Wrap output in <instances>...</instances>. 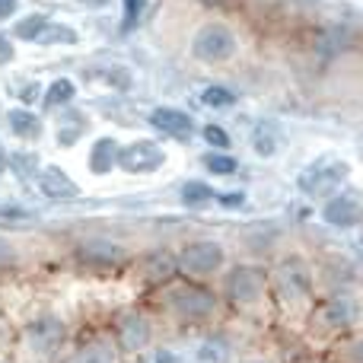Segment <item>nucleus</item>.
Returning <instances> with one entry per match:
<instances>
[{"mask_svg":"<svg viewBox=\"0 0 363 363\" xmlns=\"http://www.w3.org/2000/svg\"><path fill=\"white\" fill-rule=\"evenodd\" d=\"M140 13H144V0H125V19H121V29H134L140 19Z\"/></svg>","mask_w":363,"mask_h":363,"instance_id":"obj_27","label":"nucleus"},{"mask_svg":"<svg viewBox=\"0 0 363 363\" xmlns=\"http://www.w3.org/2000/svg\"><path fill=\"white\" fill-rule=\"evenodd\" d=\"M4 163H6V153H4V147H0V169H4Z\"/></svg>","mask_w":363,"mask_h":363,"instance_id":"obj_36","label":"nucleus"},{"mask_svg":"<svg viewBox=\"0 0 363 363\" xmlns=\"http://www.w3.org/2000/svg\"><path fill=\"white\" fill-rule=\"evenodd\" d=\"M204 166L213 172V176H233L239 169V163L226 153H204Z\"/></svg>","mask_w":363,"mask_h":363,"instance_id":"obj_21","label":"nucleus"},{"mask_svg":"<svg viewBox=\"0 0 363 363\" xmlns=\"http://www.w3.org/2000/svg\"><path fill=\"white\" fill-rule=\"evenodd\" d=\"M38 93H42L38 86H26V89H23V102H35V99H38Z\"/></svg>","mask_w":363,"mask_h":363,"instance_id":"obj_34","label":"nucleus"},{"mask_svg":"<svg viewBox=\"0 0 363 363\" xmlns=\"http://www.w3.org/2000/svg\"><path fill=\"white\" fill-rule=\"evenodd\" d=\"M115 163H118V140H112V138L96 140L93 153H89V169H93L96 176H106Z\"/></svg>","mask_w":363,"mask_h":363,"instance_id":"obj_11","label":"nucleus"},{"mask_svg":"<svg viewBox=\"0 0 363 363\" xmlns=\"http://www.w3.org/2000/svg\"><path fill=\"white\" fill-rule=\"evenodd\" d=\"M16 4H19V0H0V19L13 16V10H16Z\"/></svg>","mask_w":363,"mask_h":363,"instance_id":"obj_32","label":"nucleus"},{"mask_svg":"<svg viewBox=\"0 0 363 363\" xmlns=\"http://www.w3.org/2000/svg\"><path fill=\"white\" fill-rule=\"evenodd\" d=\"M322 217L332 226H357L360 223V201L351 198V194H341V198H332L322 211Z\"/></svg>","mask_w":363,"mask_h":363,"instance_id":"obj_8","label":"nucleus"},{"mask_svg":"<svg viewBox=\"0 0 363 363\" xmlns=\"http://www.w3.org/2000/svg\"><path fill=\"white\" fill-rule=\"evenodd\" d=\"M191 51L201 61H226V57L236 51V35H233V29H226L223 23H207V26H201L198 35H194Z\"/></svg>","mask_w":363,"mask_h":363,"instance_id":"obj_1","label":"nucleus"},{"mask_svg":"<svg viewBox=\"0 0 363 363\" xmlns=\"http://www.w3.org/2000/svg\"><path fill=\"white\" fill-rule=\"evenodd\" d=\"M213 198H217V191H213L211 185H204V182H188V185L182 188V201H185L188 207H207Z\"/></svg>","mask_w":363,"mask_h":363,"instance_id":"obj_16","label":"nucleus"},{"mask_svg":"<svg viewBox=\"0 0 363 363\" xmlns=\"http://www.w3.org/2000/svg\"><path fill=\"white\" fill-rule=\"evenodd\" d=\"M42 45H74L77 42V32L70 29V26H57V23H48L42 32V38H38Z\"/></svg>","mask_w":363,"mask_h":363,"instance_id":"obj_19","label":"nucleus"},{"mask_svg":"<svg viewBox=\"0 0 363 363\" xmlns=\"http://www.w3.org/2000/svg\"><path fill=\"white\" fill-rule=\"evenodd\" d=\"M204 140L207 144H213L217 150H226V147H230V134H226L220 125H207L204 128Z\"/></svg>","mask_w":363,"mask_h":363,"instance_id":"obj_28","label":"nucleus"},{"mask_svg":"<svg viewBox=\"0 0 363 363\" xmlns=\"http://www.w3.org/2000/svg\"><path fill=\"white\" fill-rule=\"evenodd\" d=\"M252 144H255V153H258V157H274V153H277L274 134H271V128H264V125L255 128V138H252Z\"/></svg>","mask_w":363,"mask_h":363,"instance_id":"obj_24","label":"nucleus"},{"mask_svg":"<svg viewBox=\"0 0 363 363\" xmlns=\"http://www.w3.org/2000/svg\"><path fill=\"white\" fill-rule=\"evenodd\" d=\"M80 258L89 262V264H115V262L125 258V252H121L115 242H102V239H96V242H83Z\"/></svg>","mask_w":363,"mask_h":363,"instance_id":"obj_13","label":"nucleus"},{"mask_svg":"<svg viewBox=\"0 0 363 363\" xmlns=\"http://www.w3.org/2000/svg\"><path fill=\"white\" fill-rule=\"evenodd\" d=\"M169 271H172V258H153V264H150V277H166V274H169Z\"/></svg>","mask_w":363,"mask_h":363,"instance_id":"obj_29","label":"nucleus"},{"mask_svg":"<svg viewBox=\"0 0 363 363\" xmlns=\"http://www.w3.org/2000/svg\"><path fill=\"white\" fill-rule=\"evenodd\" d=\"M74 99V83L70 80H55L48 86V96H45V106L48 108H57V106H67Z\"/></svg>","mask_w":363,"mask_h":363,"instance_id":"obj_20","label":"nucleus"},{"mask_svg":"<svg viewBox=\"0 0 363 363\" xmlns=\"http://www.w3.org/2000/svg\"><path fill=\"white\" fill-rule=\"evenodd\" d=\"M204 4H223V0H204Z\"/></svg>","mask_w":363,"mask_h":363,"instance_id":"obj_37","label":"nucleus"},{"mask_svg":"<svg viewBox=\"0 0 363 363\" xmlns=\"http://www.w3.org/2000/svg\"><path fill=\"white\" fill-rule=\"evenodd\" d=\"M45 26H48V16H42V13H35V16H26L16 23V29H13V35L19 38V42H38L45 32Z\"/></svg>","mask_w":363,"mask_h":363,"instance_id":"obj_15","label":"nucleus"},{"mask_svg":"<svg viewBox=\"0 0 363 363\" xmlns=\"http://www.w3.org/2000/svg\"><path fill=\"white\" fill-rule=\"evenodd\" d=\"M29 335H32V341H35L42 351H48V347L61 338V325H57V322H51V319H45V322H38V325H32Z\"/></svg>","mask_w":363,"mask_h":363,"instance_id":"obj_17","label":"nucleus"},{"mask_svg":"<svg viewBox=\"0 0 363 363\" xmlns=\"http://www.w3.org/2000/svg\"><path fill=\"white\" fill-rule=\"evenodd\" d=\"M10 166H16V172L26 179V176H35L38 160H35V153H16V157H10Z\"/></svg>","mask_w":363,"mask_h":363,"instance_id":"obj_26","label":"nucleus"},{"mask_svg":"<svg viewBox=\"0 0 363 363\" xmlns=\"http://www.w3.org/2000/svg\"><path fill=\"white\" fill-rule=\"evenodd\" d=\"M150 125L157 128V131H163L166 138L185 140L188 134H191L194 121L188 118L185 112H179V108H153V112H150Z\"/></svg>","mask_w":363,"mask_h":363,"instance_id":"obj_7","label":"nucleus"},{"mask_svg":"<svg viewBox=\"0 0 363 363\" xmlns=\"http://www.w3.org/2000/svg\"><path fill=\"white\" fill-rule=\"evenodd\" d=\"M10 128H13L16 138L32 140V138H38V131H42V121H38L32 112H26V108H13L10 112Z\"/></svg>","mask_w":363,"mask_h":363,"instance_id":"obj_14","label":"nucleus"},{"mask_svg":"<svg viewBox=\"0 0 363 363\" xmlns=\"http://www.w3.org/2000/svg\"><path fill=\"white\" fill-rule=\"evenodd\" d=\"M217 201H220L223 207H242V204H245V194H242V191H223Z\"/></svg>","mask_w":363,"mask_h":363,"instance_id":"obj_30","label":"nucleus"},{"mask_svg":"<svg viewBox=\"0 0 363 363\" xmlns=\"http://www.w3.org/2000/svg\"><path fill=\"white\" fill-rule=\"evenodd\" d=\"M345 179H347L345 160H319V163H313L309 169L300 172L296 185H300V191H306L315 198V194H332Z\"/></svg>","mask_w":363,"mask_h":363,"instance_id":"obj_2","label":"nucleus"},{"mask_svg":"<svg viewBox=\"0 0 363 363\" xmlns=\"http://www.w3.org/2000/svg\"><path fill=\"white\" fill-rule=\"evenodd\" d=\"M325 315L332 325H347L351 322V315H354V309H351V303H345V300H335V303H328L325 306Z\"/></svg>","mask_w":363,"mask_h":363,"instance_id":"obj_25","label":"nucleus"},{"mask_svg":"<svg viewBox=\"0 0 363 363\" xmlns=\"http://www.w3.org/2000/svg\"><path fill=\"white\" fill-rule=\"evenodd\" d=\"M10 57H13V45H10V38L0 35V61H10Z\"/></svg>","mask_w":363,"mask_h":363,"instance_id":"obj_31","label":"nucleus"},{"mask_svg":"<svg viewBox=\"0 0 363 363\" xmlns=\"http://www.w3.org/2000/svg\"><path fill=\"white\" fill-rule=\"evenodd\" d=\"M281 287H284V294H287L290 300L303 296V294L309 290V274H306V268H303L300 262H284V268H281Z\"/></svg>","mask_w":363,"mask_h":363,"instance_id":"obj_12","label":"nucleus"},{"mask_svg":"<svg viewBox=\"0 0 363 363\" xmlns=\"http://www.w3.org/2000/svg\"><path fill=\"white\" fill-rule=\"evenodd\" d=\"M118 338H121V345H125L128 351H138V347H144L147 341H150V325H147L144 315L131 313V315H125V319H121Z\"/></svg>","mask_w":363,"mask_h":363,"instance_id":"obj_10","label":"nucleus"},{"mask_svg":"<svg viewBox=\"0 0 363 363\" xmlns=\"http://www.w3.org/2000/svg\"><path fill=\"white\" fill-rule=\"evenodd\" d=\"M264 277L258 274L255 268H236L230 277H226V294L233 296L236 303H252L262 296Z\"/></svg>","mask_w":363,"mask_h":363,"instance_id":"obj_6","label":"nucleus"},{"mask_svg":"<svg viewBox=\"0 0 363 363\" xmlns=\"http://www.w3.org/2000/svg\"><path fill=\"white\" fill-rule=\"evenodd\" d=\"M38 188H42V194H48V198H77V194H80L77 182L70 179L67 172L57 169V166L42 169V176H38Z\"/></svg>","mask_w":363,"mask_h":363,"instance_id":"obj_9","label":"nucleus"},{"mask_svg":"<svg viewBox=\"0 0 363 363\" xmlns=\"http://www.w3.org/2000/svg\"><path fill=\"white\" fill-rule=\"evenodd\" d=\"M223 264V249L217 242H194L179 255V268L188 274H213Z\"/></svg>","mask_w":363,"mask_h":363,"instance_id":"obj_4","label":"nucleus"},{"mask_svg":"<svg viewBox=\"0 0 363 363\" xmlns=\"http://www.w3.org/2000/svg\"><path fill=\"white\" fill-rule=\"evenodd\" d=\"M83 4H86V6H106L108 0H83Z\"/></svg>","mask_w":363,"mask_h":363,"instance_id":"obj_35","label":"nucleus"},{"mask_svg":"<svg viewBox=\"0 0 363 363\" xmlns=\"http://www.w3.org/2000/svg\"><path fill=\"white\" fill-rule=\"evenodd\" d=\"M13 262V252H10V245L6 242H0V268H6V264Z\"/></svg>","mask_w":363,"mask_h":363,"instance_id":"obj_33","label":"nucleus"},{"mask_svg":"<svg viewBox=\"0 0 363 363\" xmlns=\"http://www.w3.org/2000/svg\"><path fill=\"white\" fill-rule=\"evenodd\" d=\"M83 131H86V121H83V115H67V118H61V128H57V140H61L64 147H70Z\"/></svg>","mask_w":363,"mask_h":363,"instance_id":"obj_18","label":"nucleus"},{"mask_svg":"<svg viewBox=\"0 0 363 363\" xmlns=\"http://www.w3.org/2000/svg\"><path fill=\"white\" fill-rule=\"evenodd\" d=\"M74 363H115V354L108 345H89L77 354Z\"/></svg>","mask_w":363,"mask_h":363,"instance_id":"obj_22","label":"nucleus"},{"mask_svg":"<svg viewBox=\"0 0 363 363\" xmlns=\"http://www.w3.org/2000/svg\"><path fill=\"white\" fill-rule=\"evenodd\" d=\"M166 163V153L153 140H134L118 150V166L125 172H157Z\"/></svg>","mask_w":363,"mask_h":363,"instance_id":"obj_3","label":"nucleus"},{"mask_svg":"<svg viewBox=\"0 0 363 363\" xmlns=\"http://www.w3.org/2000/svg\"><path fill=\"white\" fill-rule=\"evenodd\" d=\"M201 102L211 106V108H226V106L236 102V93H230L226 86H207L204 93H201Z\"/></svg>","mask_w":363,"mask_h":363,"instance_id":"obj_23","label":"nucleus"},{"mask_svg":"<svg viewBox=\"0 0 363 363\" xmlns=\"http://www.w3.org/2000/svg\"><path fill=\"white\" fill-rule=\"evenodd\" d=\"M172 306H176V313L185 315V319H207L217 303L201 287H179V290H172Z\"/></svg>","mask_w":363,"mask_h":363,"instance_id":"obj_5","label":"nucleus"}]
</instances>
